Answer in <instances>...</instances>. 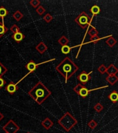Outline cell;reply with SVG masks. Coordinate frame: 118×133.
<instances>
[{"label": "cell", "mask_w": 118, "mask_h": 133, "mask_svg": "<svg viewBox=\"0 0 118 133\" xmlns=\"http://www.w3.org/2000/svg\"><path fill=\"white\" fill-rule=\"evenodd\" d=\"M78 69V66L69 57L65 58L56 67V70L65 78V81L69 80Z\"/></svg>", "instance_id": "1"}, {"label": "cell", "mask_w": 118, "mask_h": 133, "mask_svg": "<svg viewBox=\"0 0 118 133\" xmlns=\"http://www.w3.org/2000/svg\"><path fill=\"white\" fill-rule=\"evenodd\" d=\"M28 94L38 104H42L52 94V92L41 82H38Z\"/></svg>", "instance_id": "2"}, {"label": "cell", "mask_w": 118, "mask_h": 133, "mask_svg": "<svg viewBox=\"0 0 118 133\" xmlns=\"http://www.w3.org/2000/svg\"><path fill=\"white\" fill-rule=\"evenodd\" d=\"M59 124L67 131H69L76 124V120L73 117V116L70 112H66L63 116H62L59 121Z\"/></svg>", "instance_id": "3"}, {"label": "cell", "mask_w": 118, "mask_h": 133, "mask_svg": "<svg viewBox=\"0 0 118 133\" xmlns=\"http://www.w3.org/2000/svg\"><path fill=\"white\" fill-rule=\"evenodd\" d=\"M75 22L82 28H85L89 24L90 22V18H89V16L85 12H83L79 16L76 17V18L75 19Z\"/></svg>", "instance_id": "4"}, {"label": "cell", "mask_w": 118, "mask_h": 133, "mask_svg": "<svg viewBox=\"0 0 118 133\" xmlns=\"http://www.w3.org/2000/svg\"><path fill=\"white\" fill-rule=\"evenodd\" d=\"M19 129L18 125H16L13 120H10L4 127V130L6 133H15Z\"/></svg>", "instance_id": "5"}, {"label": "cell", "mask_w": 118, "mask_h": 133, "mask_svg": "<svg viewBox=\"0 0 118 133\" xmlns=\"http://www.w3.org/2000/svg\"><path fill=\"white\" fill-rule=\"evenodd\" d=\"M90 73H87L85 71H83L82 73H81L79 76H78V80H79L82 84V85H85L88 80H90Z\"/></svg>", "instance_id": "6"}, {"label": "cell", "mask_w": 118, "mask_h": 133, "mask_svg": "<svg viewBox=\"0 0 118 133\" xmlns=\"http://www.w3.org/2000/svg\"><path fill=\"white\" fill-rule=\"evenodd\" d=\"M36 50L38 51V53H40V54H42L47 50V46L43 42H40L36 46Z\"/></svg>", "instance_id": "7"}, {"label": "cell", "mask_w": 118, "mask_h": 133, "mask_svg": "<svg viewBox=\"0 0 118 133\" xmlns=\"http://www.w3.org/2000/svg\"><path fill=\"white\" fill-rule=\"evenodd\" d=\"M12 37L13 39L18 43H19L22 40H23L25 37L24 35L22 33V32H18V33H14L13 36H12Z\"/></svg>", "instance_id": "8"}, {"label": "cell", "mask_w": 118, "mask_h": 133, "mask_svg": "<svg viewBox=\"0 0 118 133\" xmlns=\"http://www.w3.org/2000/svg\"><path fill=\"white\" fill-rule=\"evenodd\" d=\"M6 89L7 90L8 92H9L10 94H13L18 90V87L13 83H10L6 87Z\"/></svg>", "instance_id": "9"}, {"label": "cell", "mask_w": 118, "mask_h": 133, "mask_svg": "<svg viewBox=\"0 0 118 133\" xmlns=\"http://www.w3.org/2000/svg\"><path fill=\"white\" fill-rule=\"evenodd\" d=\"M37 67H38V65L33 60H30V62H28V63L26 65L27 69L30 72H33V71H35Z\"/></svg>", "instance_id": "10"}, {"label": "cell", "mask_w": 118, "mask_h": 133, "mask_svg": "<svg viewBox=\"0 0 118 133\" xmlns=\"http://www.w3.org/2000/svg\"><path fill=\"white\" fill-rule=\"evenodd\" d=\"M53 121H52V120H50L49 118H46L42 122V126L47 129V130H49L52 125H53Z\"/></svg>", "instance_id": "11"}, {"label": "cell", "mask_w": 118, "mask_h": 133, "mask_svg": "<svg viewBox=\"0 0 118 133\" xmlns=\"http://www.w3.org/2000/svg\"><path fill=\"white\" fill-rule=\"evenodd\" d=\"M8 30H9L8 28L5 27L3 20H2V22H0V37H2L5 33H6Z\"/></svg>", "instance_id": "12"}, {"label": "cell", "mask_w": 118, "mask_h": 133, "mask_svg": "<svg viewBox=\"0 0 118 133\" xmlns=\"http://www.w3.org/2000/svg\"><path fill=\"white\" fill-rule=\"evenodd\" d=\"M109 98L112 102L116 103L118 101V94L117 93V92H115V91L113 92L109 96Z\"/></svg>", "instance_id": "13"}, {"label": "cell", "mask_w": 118, "mask_h": 133, "mask_svg": "<svg viewBox=\"0 0 118 133\" xmlns=\"http://www.w3.org/2000/svg\"><path fill=\"white\" fill-rule=\"evenodd\" d=\"M88 94H89V90L86 88V87H82L81 89V90L79 91V92L78 94H79L81 97L85 98L88 95Z\"/></svg>", "instance_id": "14"}, {"label": "cell", "mask_w": 118, "mask_h": 133, "mask_svg": "<svg viewBox=\"0 0 118 133\" xmlns=\"http://www.w3.org/2000/svg\"><path fill=\"white\" fill-rule=\"evenodd\" d=\"M8 15H9V11H8L7 9H6L3 6L0 7V18L2 19V20L4 19V18L6 17Z\"/></svg>", "instance_id": "15"}, {"label": "cell", "mask_w": 118, "mask_h": 133, "mask_svg": "<svg viewBox=\"0 0 118 133\" xmlns=\"http://www.w3.org/2000/svg\"><path fill=\"white\" fill-rule=\"evenodd\" d=\"M13 18H14L16 21L19 22L22 18L24 17V15H23V14H22L19 10H17V11H15V12L13 13Z\"/></svg>", "instance_id": "16"}, {"label": "cell", "mask_w": 118, "mask_h": 133, "mask_svg": "<svg viewBox=\"0 0 118 133\" xmlns=\"http://www.w3.org/2000/svg\"><path fill=\"white\" fill-rule=\"evenodd\" d=\"M68 42H69V40L65 36H63L58 40V43L61 44L62 46H65V45H67Z\"/></svg>", "instance_id": "17"}, {"label": "cell", "mask_w": 118, "mask_h": 133, "mask_svg": "<svg viewBox=\"0 0 118 133\" xmlns=\"http://www.w3.org/2000/svg\"><path fill=\"white\" fill-rule=\"evenodd\" d=\"M118 69L115 67H114L113 65H111V67H110L109 69H107L106 71H108V73L110 76H111V75H115L118 72Z\"/></svg>", "instance_id": "18"}, {"label": "cell", "mask_w": 118, "mask_h": 133, "mask_svg": "<svg viewBox=\"0 0 118 133\" xmlns=\"http://www.w3.org/2000/svg\"><path fill=\"white\" fill-rule=\"evenodd\" d=\"M8 71L7 68L0 62V77H2Z\"/></svg>", "instance_id": "19"}, {"label": "cell", "mask_w": 118, "mask_h": 133, "mask_svg": "<svg viewBox=\"0 0 118 133\" xmlns=\"http://www.w3.org/2000/svg\"><path fill=\"white\" fill-rule=\"evenodd\" d=\"M90 12L93 15H97L100 13V9L99 7L97 5L93 6L90 9Z\"/></svg>", "instance_id": "20"}, {"label": "cell", "mask_w": 118, "mask_h": 133, "mask_svg": "<svg viewBox=\"0 0 118 133\" xmlns=\"http://www.w3.org/2000/svg\"><path fill=\"white\" fill-rule=\"evenodd\" d=\"M70 50H71V49H70V47L68 45H65V46H63L61 47V52L63 54H65V55H67V54L70 53Z\"/></svg>", "instance_id": "21"}, {"label": "cell", "mask_w": 118, "mask_h": 133, "mask_svg": "<svg viewBox=\"0 0 118 133\" xmlns=\"http://www.w3.org/2000/svg\"><path fill=\"white\" fill-rule=\"evenodd\" d=\"M107 80L109 81L111 85H113L118 80V77L116 76H115V75H111V76H110L109 78H107Z\"/></svg>", "instance_id": "22"}, {"label": "cell", "mask_w": 118, "mask_h": 133, "mask_svg": "<svg viewBox=\"0 0 118 133\" xmlns=\"http://www.w3.org/2000/svg\"><path fill=\"white\" fill-rule=\"evenodd\" d=\"M29 3L32 6V7L35 9H37L39 6H40V1L39 0H31Z\"/></svg>", "instance_id": "23"}, {"label": "cell", "mask_w": 118, "mask_h": 133, "mask_svg": "<svg viewBox=\"0 0 118 133\" xmlns=\"http://www.w3.org/2000/svg\"><path fill=\"white\" fill-rule=\"evenodd\" d=\"M10 31L14 34L15 33H18V32H19L20 31V28H19V27L16 24H13L12 27L10 28Z\"/></svg>", "instance_id": "24"}, {"label": "cell", "mask_w": 118, "mask_h": 133, "mask_svg": "<svg viewBox=\"0 0 118 133\" xmlns=\"http://www.w3.org/2000/svg\"><path fill=\"white\" fill-rule=\"evenodd\" d=\"M97 33H97V30H96L94 27H92L89 30V31H88V34L91 37L97 36Z\"/></svg>", "instance_id": "25"}, {"label": "cell", "mask_w": 118, "mask_h": 133, "mask_svg": "<svg viewBox=\"0 0 118 133\" xmlns=\"http://www.w3.org/2000/svg\"><path fill=\"white\" fill-rule=\"evenodd\" d=\"M45 8L42 6H39L36 9V13L38 15H43L45 13Z\"/></svg>", "instance_id": "26"}, {"label": "cell", "mask_w": 118, "mask_h": 133, "mask_svg": "<svg viewBox=\"0 0 118 133\" xmlns=\"http://www.w3.org/2000/svg\"><path fill=\"white\" fill-rule=\"evenodd\" d=\"M43 19H44V20L47 23H49L53 19V17L49 13H47V14H46L45 16L43 18Z\"/></svg>", "instance_id": "27"}, {"label": "cell", "mask_w": 118, "mask_h": 133, "mask_svg": "<svg viewBox=\"0 0 118 133\" xmlns=\"http://www.w3.org/2000/svg\"><path fill=\"white\" fill-rule=\"evenodd\" d=\"M106 43L109 44L110 46H113V45H115V43H116V40L114 38L110 37V38H109V40H106Z\"/></svg>", "instance_id": "28"}, {"label": "cell", "mask_w": 118, "mask_h": 133, "mask_svg": "<svg viewBox=\"0 0 118 133\" xmlns=\"http://www.w3.org/2000/svg\"><path fill=\"white\" fill-rule=\"evenodd\" d=\"M84 86L81 84V83H79V84H78L76 87H74V91L76 93V94H79V91L81 90V89L82 87H83Z\"/></svg>", "instance_id": "29"}, {"label": "cell", "mask_w": 118, "mask_h": 133, "mask_svg": "<svg viewBox=\"0 0 118 133\" xmlns=\"http://www.w3.org/2000/svg\"><path fill=\"white\" fill-rule=\"evenodd\" d=\"M97 122L95 121H94V120H92L90 121V122H89V124H88V126L91 129H94L96 126H97Z\"/></svg>", "instance_id": "30"}, {"label": "cell", "mask_w": 118, "mask_h": 133, "mask_svg": "<svg viewBox=\"0 0 118 133\" xmlns=\"http://www.w3.org/2000/svg\"><path fill=\"white\" fill-rule=\"evenodd\" d=\"M98 70L101 73H106V71H107V68L104 66V65H101L99 67V69H98Z\"/></svg>", "instance_id": "31"}, {"label": "cell", "mask_w": 118, "mask_h": 133, "mask_svg": "<svg viewBox=\"0 0 118 133\" xmlns=\"http://www.w3.org/2000/svg\"><path fill=\"white\" fill-rule=\"evenodd\" d=\"M94 110L97 112H100L102 110H103V106L101 105V104L100 103H97L95 106L94 107Z\"/></svg>", "instance_id": "32"}, {"label": "cell", "mask_w": 118, "mask_h": 133, "mask_svg": "<svg viewBox=\"0 0 118 133\" xmlns=\"http://www.w3.org/2000/svg\"><path fill=\"white\" fill-rule=\"evenodd\" d=\"M5 84H6V81H5V80H4L3 78L0 77V89L2 88Z\"/></svg>", "instance_id": "33"}, {"label": "cell", "mask_w": 118, "mask_h": 133, "mask_svg": "<svg viewBox=\"0 0 118 133\" xmlns=\"http://www.w3.org/2000/svg\"><path fill=\"white\" fill-rule=\"evenodd\" d=\"M99 38L97 37V36H95V37H91V41L93 42H95L97 40H98Z\"/></svg>", "instance_id": "34"}, {"label": "cell", "mask_w": 118, "mask_h": 133, "mask_svg": "<svg viewBox=\"0 0 118 133\" xmlns=\"http://www.w3.org/2000/svg\"><path fill=\"white\" fill-rule=\"evenodd\" d=\"M3 119H4V115H2V114L0 112V121H1V120H2Z\"/></svg>", "instance_id": "35"}]
</instances>
